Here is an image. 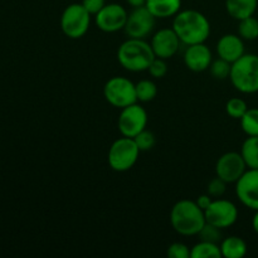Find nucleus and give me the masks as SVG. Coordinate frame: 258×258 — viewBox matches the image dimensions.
I'll return each instance as SVG.
<instances>
[{
  "mask_svg": "<svg viewBox=\"0 0 258 258\" xmlns=\"http://www.w3.org/2000/svg\"><path fill=\"white\" fill-rule=\"evenodd\" d=\"M206 223L204 211L190 199L176 202L170 211V224L180 236H198Z\"/></svg>",
  "mask_w": 258,
  "mask_h": 258,
  "instance_id": "obj_2",
  "label": "nucleus"
},
{
  "mask_svg": "<svg viewBox=\"0 0 258 258\" xmlns=\"http://www.w3.org/2000/svg\"><path fill=\"white\" fill-rule=\"evenodd\" d=\"M103 96L110 105L120 110L138 102L135 83L122 76H115L105 83Z\"/></svg>",
  "mask_w": 258,
  "mask_h": 258,
  "instance_id": "obj_7",
  "label": "nucleus"
},
{
  "mask_svg": "<svg viewBox=\"0 0 258 258\" xmlns=\"http://www.w3.org/2000/svg\"><path fill=\"white\" fill-rule=\"evenodd\" d=\"M244 53V42L238 34H224L217 43L218 57L229 63H234Z\"/></svg>",
  "mask_w": 258,
  "mask_h": 258,
  "instance_id": "obj_16",
  "label": "nucleus"
},
{
  "mask_svg": "<svg viewBox=\"0 0 258 258\" xmlns=\"http://www.w3.org/2000/svg\"><path fill=\"white\" fill-rule=\"evenodd\" d=\"M174 32L186 45L206 43L211 35V23L203 13L194 9L180 10L173 18Z\"/></svg>",
  "mask_w": 258,
  "mask_h": 258,
  "instance_id": "obj_1",
  "label": "nucleus"
},
{
  "mask_svg": "<svg viewBox=\"0 0 258 258\" xmlns=\"http://www.w3.org/2000/svg\"><path fill=\"white\" fill-rule=\"evenodd\" d=\"M239 121L247 136H258V108H248Z\"/></svg>",
  "mask_w": 258,
  "mask_h": 258,
  "instance_id": "obj_24",
  "label": "nucleus"
},
{
  "mask_svg": "<svg viewBox=\"0 0 258 258\" xmlns=\"http://www.w3.org/2000/svg\"><path fill=\"white\" fill-rule=\"evenodd\" d=\"M148 72L150 73L151 77L158 78V80L159 78L165 77L166 73H168V64H166L165 59H161V58L158 57L154 58L150 67L148 68Z\"/></svg>",
  "mask_w": 258,
  "mask_h": 258,
  "instance_id": "obj_30",
  "label": "nucleus"
},
{
  "mask_svg": "<svg viewBox=\"0 0 258 258\" xmlns=\"http://www.w3.org/2000/svg\"><path fill=\"white\" fill-rule=\"evenodd\" d=\"M140 153V149L138 148L133 138L122 136L113 141L112 145L110 146L107 155L108 165L117 173L127 171L135 165Z\"/></svg>",
  "mask_w": 258,
  "mask_h": 258,
  "instance_id": "obj_5",
  "label": "nucleus"
},
{
  "mask_svg": "<svg viewBox=\"0 0 258 258\" xmlns=\"http://www.w3.org/2000/svg\"><path fill=\"white\" fill-rule=\"evenodd\" d=\"M252 228L258 234V211L254 212V216L252 218Z\"/></svg>",
  "mask_w": 258,
  "mask_h": 258,
  "instance_id": "obj_35",
  "label": "nucleus"
},
{
  "mask_svg": "<svg viewBox=\"0 0 258 258\" xmlns=\"http://www.w3.org/2000/svg\"><path fill=\"white\" fill-rule=\"evenodd\" d=\"M130 7L133 8H139V7H145L146 4V0H126Z\"/></svg>",
  "mask_w": 258,
  "mask_h": 258,
  "instance_id": "obj_34",
  "label": "nucleus"
},
{
  "mask_svg": "<svg viewBox=\"0 0 258 258\" xmlns=\"http://www.w3.org/2000/svg\"><path fill=\"white\" fill-rule=\"evenodd\" d=\"M204 214L207 223L221 229H226L233 226L238 219V208L228 199L216 198L204 211Z\"/></svg>",
  "mask_w": 258,
  "mask_h": 258,
  "instance_id": "obj_9",
  "label": "nucleus"
},
{
  "mask_svg": "<svg viewBox=\"0 0 258 258\" xmlns=\"http://www.w3.org/2000/svg\"><path fill=\"white\" fill-rule=\"evenodd\" d=\"M238 35L243 40H254L258 38V19L248 17L239 20Z\"/></svg>",
  "mask_w": 258,
  "mask_h": 258,
  "instance_id": "obj_23",
  "label": "nucleus"
},
{
  "mask_svg": "<svg viewBox=\"0 0 258 258\" xmlns=\"http://www.w3.org/2000/svg\"><path fill=\"white\" fill-rule=\"evenodd\" d=\"M229 80L238 92L246 95L258 92V55L244 53L232 63Z\"/></svg>",
  "mask_w": 258,
  "mask_h": 258,
  "instance_id": "obj_4",
  "label": "nucleus"
},
{
  "mask_svg": "<svg viewBox=\"0 0 258 258\" xmlns=\"http://www.w3.org/2000/svg\"><path fill=\"white\" fill-rule=\"evenodd\" d=\"M127 17L128 13L122 5L117 3H110L95 15V24L102 32L116 33L125 28Z\"/></svg>",
  "mask_w": 258,
  "mask_h": 258,
  "instance_id": "obj_10",
  "label": "nucleus"
},
{
  "mask_svg": "<svg viewBox=\"0 0 258 258\" xmlns=\"http://www.w3.org/2000/svg\"><path fill=\"white\" fill-rule=\"evenodd\" d=\"M198 237L199 241L212 242V243H219L223 239L222 238V229L209 223H206V226L198 233Z\"/></svg>",
  "mask_w": 258,
  "mask_h": 258,
  "instance_id": "obj_27",
  "label": "nucleus"
},
{
  "mask_svg": "<svg viewBox=\"0 0 258 258\" xmlns=\"http://www.w3.org/2000/svg\"><path fill=\"white\" fill-rule=\"evenodd\" d=\"M258 7V0H226V10L229 17L236 20L253 17Z\"/></svg>",
  "mask_w": 258,
  "mask_h": 258,
  "instance_id": "obj_18",
  "label": "nucleus"
},
{
  "mask_svg": "<svg viewBox=\"0 0 258 258\" xmlns=\"http://www.w3.org/2000/svg\"><path fill=\"white\" fill-rule=\"evenodd\" d=\"M92 15L86 10L82 3H73L66 7L60 15V29L66 37L80 39L85 37L91 25Z\"/></svg>",
  "mask_w": 258,
  "mask_h": 258,
  "instance_id": "obj_6",
  "label": "nucleus"
},
{
  "mask_svg": "<svg viewBox=\"0 0 258 258\" xmlns=\"http://www.w3.org/2000/svg\"><path fill=\"white\" fill-rule=\"evenodd\" d=\"M166 256L169 258H190V248L181 242H175L168 247Z\"/></svg>",
  "mask_w": 258,
  "mask_h": 258,
  "instance_id": "obj_29",
  "label": "nucleus"
},
{
  "mask_svg": "<svg viewBox=\"0 0 258 258\" xmlns=\"http://www.w3.org/2000/svg\"><path fill=\"white\" fill-rule=\"evenodd\" d=\"M180 43L173 28H163L153 35L150 45L155 57L166 60L178 53Z\"/></svg>",
  "mask_w": 258,
  "mask_h": 258,
  "instance_id": "obj_14",
  "label": "nucleus"
},
{
  "mask_svg": "<svg viewBox=\"0 0 258 258\" xmlns=\"http://www.w3.org/2000/svg\"><path fill=\"white\" fill-rule=\"evenodd\" d=\"M212 62H213V54L211 48L206 45V43L188 45L184 53L185 67L191 72H204L209 70Z\"/></svg>",
  "mask_w": 258,
  "mask_h": 258,
  "instance_id": "obj_15",
  "label": "nucleus"
},
{
  "mask_svg": "<svg viewBox=\"0 0 258 258\" xmlns=\"http://www.w3.org/2000/svg\"><path fill=\"white\" fill-rule=\"evenodd\" d=\"M231 68L232 63L227 62V60L222 59V58L218 57V59L213 60L209 67L211 70L212 76L217 80H226V78H229V75H231Z\"/></svg>",
  "mask_w": 258,
  "mask_h": 258,
  "instance_id": "obj_26",
  "label": "nucleus"
},
{
  "mask_svg": "<svg viewBox=\"0 0 258 258\" xmlns=\"http://www.w3.org/2000/svg\"><path fill=\"white\" fill-rule=\"evenodd\" d=\"M221 246L218 243L199 241L190 249V258H221Z\"/></svg>",
  "mask_w": 258,
  "mask_h": 258,
  "instance_id": "obj_21",
  "label": "nucleus"
},
{
  "mask_svg": "<svg viewBox=\"0 0 258 258\" xmlns=\"http://www.w3.org/2000/svg\"><path fill=\"white\" fill-rule=\"evenodd\" d=\"M241 155L248 169H258V136H248L243 141Z\"/></svg>",
  "mask_w": 258,
  "mask_h": 258,
  "instance_id": "obj_20",
  "label": "nucleus"
},
{
  "mask_svg": "<svg viewBox=\"0 0 258 258\" xmlns=\"http://www.w3.org/2000/svg\"><path fill=\"white\" fill-rule=\"evenodd\" d=\"M247 165L241 153L228 151L218 158L216 163V176L221 178L227 184L237 183L239 178L246 173Z\"/></svg>",
  "mask_w": 258,
  "mask_h": 258,
  "instance_id": "obj_12",
  "label": "nucleus"
},
{
  "mask_svg": "<svg viewBox=\"0 0 258 258\" xmlns=\"http://www.w3.org/2000/svg\"><path fill=\"white\" fill-rule=\"evenodd\" d=\"M156 18L149 12L146 7L134 8L128 14L123 30L128 38L145 39L155 27Z\"/></svg>",
  "mask_w": 258,
  "mask_h": 258,
  "instance_id": "obj_11",
  "label": "nucleus"
},
{
  "mask_svg": "<svg viewBox=\"0 0 258 258\" xmlns=\"http://www.w3.org/2000/svg\"><path fill=\"white\" fill-rule=\"evenodd\" d=\"M136 97L138 102H150L158 95V87L155 82L150 80H141L140 82L136 83Z\"/></svg>",
  "mask_w": 258,
  "mask_h": 258,
  "instance_id": "obj_22",
  "label": "nucleus"
},
{
  "mask_svg": "<svg viewBox=\"0 0 258 258\" xmlns=\"http://www.w3.org/2000/svg\"><path fill=\"white\" fill-rule=\"evenodd\" d=\"M134 140H135L136 145H138V148L140 149V151L151 150L156 143L155 135H154L151 131L146 130V128L144 131H141L139 135H136L135 138H134Z\"/></svg>",
  "mask_w": 258,
  "mask_h": 258,
  "instance_id": "obj_28",
  "label": "nucleus"
},
{
  "mask_svg": "<svg viewBox=\"0 0 258 258\" xmlns=\"http://www.w3.org/2000/svg\"><path fill=\"white\" fill-rule=\"evenodd\" d=\"M213 199H214L213 197H211L208 193H207V194H203V196H199L198 198H197L196 202H197V204H198V206L203 209V211H206V209L212 204Z\"/></svg>",
  "mask_w": 258,
  "mask_h": 258,
  "instance_id": "obj_33",
  "label": "nucleus"
},
{
  "mask_svg": "<svg viewBox=\"0 0 258 258\" xmlns=\"http://www.w3.org/2000/svg\"><path fill=\"white\" fill-rule=\"evenodd\" d=\"M236 196L244 207L258 211V169H247L237 180Z\"/></svg>",
  "mask_w": 258,
  "mask_h": 258,
  "instance_id": "obj_13",
  "label": "nucleus"
},
{
  "mask_svg": "<svg viewBox=\"0 0 258 258\" xmlns=\"http://www.w3.org/2000/svg\"><path fill=\"white\" fill-rule=\"evenodd\" d=\"M247 110H248V106L243 98L233 97L227 101L226 103L227 115L232 118H236V120H241L244 113L247 112Z\"/></svg>",
  "mask_w": 258,
  "mask_h": 258,
  "instance_id": "obj_25",
  "label": "nucleus"
},
{
  "mask_svg": "<svg viewBox=\"0 0 258 258\" xmlns=\"http://www.w3.org/2000/svg\"><path fill=\"white\" fill-rule=\"evenodd\" d=\"M227 189V183L224 180H222L221 178L216 176V178L212 179L208 183V189H207V193L209 194L213 198H221L223 197V194L226 193Z\"/></svg>",
  "mask_w": 258,
  "mask_h": 258,
  "instance_id": "obj_31",
  "label": "nucleus"
},
{
  "mask_svg": "<svg viewBox=\"0 0 258 258\" xmlns=\"http://www.w3.org/2000/svg\"><path fill=\"white\" fill-rule=\"evenodd\" d=\"M145 7L156 19H168L180 12L181 0H146Z\"/></svg>",
  "mask_w": 258,
  "mask_h": 258,
  "instance_id": "obj_17",
  "label": "nucleus"
},
{
  "mask_svg": "<svg viewBox=\"0 0 258 258\" xmlns=\"http://www.w3.org/2000/svg\"><path fill=\"white\" fill-rule=\"evenodd\" d=\"M82 5L91 15H96L106 5V0H82Z\"/></svg>",
  "mask_w": 258,
  "mask_h": 258,
  "instance_id": "obj_32",
  "label": "nucleus"
},
{
  "mask_svg": "<svg viewBox=\"0 0 258 258\" xmlns=\"http://www.w3.org/2000/svg\"><path fill=\"white\" fill-rule=\"evenodd\" d=\"M146 125H148V112L138 102L121 108L117 126L122 136L134 139L141 131L145 130Z\"/></svg>",
  "mask_w": 258,
  "mask_h": 258,
  "instance_id": "obj_8",
  "label": "nucleus"
},
{
  "mask_svg": "<svg viewBox=\"0 0 258 258\" xmlns=\"http://www.w3.org/2000/svg\"><path fill=\"white\" fill-rule=\"evenodd\" d=\"M222 257L224 258H243L247 254V243L238 236H229L221 242Z\"/></svg>",
  "mask_w": 258,
  "mask_h": 258,
  "instance_id": "obj_19",
  "label": "nucleus"
},
{
  "mask_svg": "<svg viewBox=\"0 0 258 258\" xmlns=\"http://www.w3.org/2000/svg\"><path fill=\"white\" fill-rule=\"evenodd\" d=\"M155 58L150 43L145 39L128 38L117 49V60L126 71L144 72L148 71Z\"/></svg>",
  "mask_w": 258,
  "mask_h": 258,
  "instance_id": "obj_3",
  "label": "nucleus"
}]
</instances>
